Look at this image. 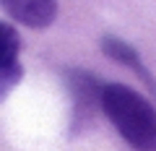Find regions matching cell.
<instances>
[{
    "label": "cell",
    "mask_w": 156,
    "mask_h": 151,
    "mask_svg": "<svg viewBox=\"0 0 156 151\" xmlns=\"http://www.w3.org/2000/svg\"><path fill=\"white\" fill-rule=\"evenodd\" d=\"M65 84L70 89V96H73V123L76 125H83L91 120L94 110L99 107L101 102V84L94 73L89 70H78V68H70L65 73Z\"/></svg>",
    "instance_id": "7a4b0ae2"
},
{
    "label": "cell",
    "mask_w": 156,
    "mask_h": 151,
    "mask_svg": "<svg viewBox=\"0 0 156 151\" xmlns=\"http://www.w3.org/2000/svg\"><path fill=\"white\" fill-rule=\"evenodd\" d=\"M13 21L29 29H47L57 18V0H0Z\"/></svg>",
    "instance_id": "3957f363"
},
{
    "label": "cell",
    "mask_w": 156,
    "mask_h": 151,
    "mask_svg": "<svg viewBox=\"0 0 156 151\" xmlns=\"http://www.w3.org/2000/svg\"><path fill=\"white\" fill-rule=\"evenodd\" d=\"M18 52H21V37H18L16 26L0 21V68L18 63Z\"/></svg>",
    "instance_id": "5b68a950"
},
{
    "label": "cell",
    "mask_w": 156,
    "mask_h": 151,
    "mask_svg": "<svg viewBox=\"0 0 156 151\" xmlns=\"http://www.w3.org/2000/svg\"><path fill=\"white\" fill-rule=\"evenodd\" d=\"M101 112L135 151H156V107L125 84H104Z\"/></svg>",
    "instance_id": "6da1fadb"
},
{
    "label": "cell",
    "mask_w": 156,
    "mask_h": 151,
    "mask_svg": "<svg viewBox=\"0 0 156 151\" xmlns=\"http://www.w3.org/2000/svg\"><path fill=\"white\" fill-rule=\"evenodd\" d=\"M21 78H23L21 63H13V65H8V68H0V102L21 84Z\"/></svg>",
    "instance_id": "8992f818"
},
{
    "label": "cell",
    "mask_w": 156,
    "mask_h": 151,
    "mask_svg": "<svg viewBox=\"0 0 156 151\" xmlns=\"http://www.w3.org/2000/svg\"><path fill=\"white\" fill-rule=\"evenodd\" d=\"M101 52H104L109 60L120 63V65L125 68H133L135 73H138L140 78H146V84L154 86V78L148 76V70L143 68V63H140V55L135 47H130L125 39H120V37H112V34H107V37H101Z\"/></svg>",
    "instance_id": "277c9868"
}]
</instances>
